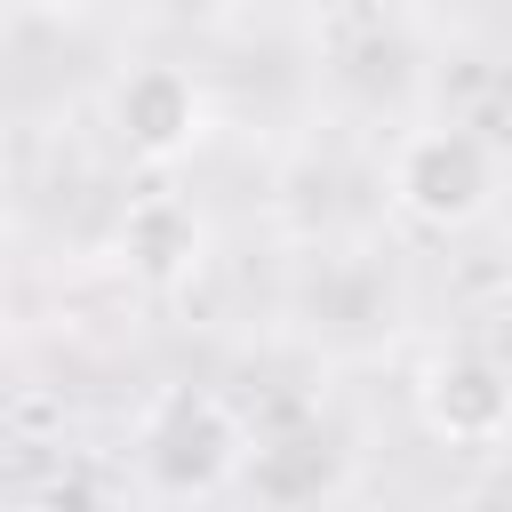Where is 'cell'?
Segmentation results:
<instances>
[{
	"label": "cell",
	"mask_w": 512,
	"mask_h": 512,
	"mask_svg": "<svg viewBox=\"0 0 512 512\" xmlns=\"http://www.w3.org/2000/svg\"><path fill=\"white\" fill-rule=\"evenodd\" d=\"M16 8H24V16H88L96 0H16Z\"/></svg>",
	"instance_id": "cell-7"
},
{
	"label": "cell",
	"mask_w": 512,
	"mask_h": 512,
	"mask_svg": "<svg viewBox=\"0 0 512 512\" xmlns=\"http://www.w3.org/2000/svg\"><path fill=\"white\" fill-rule=\"evenodd\" d=\"M416 424L440 448H496L512 440V376L488 352H432L416 368Z\"/></svg>",
	"instance_id": "cell-4"
},
{
	"label": "cell",
	"mask_w": 512,
	"mask_h": 512,
	"mask_svg": "<svg viewBox=\"0 0 512 512\" xmlns=\"http://www.w3.org/2000/svg\"><path fill=\"white\" fill-rule=\"evenodd\" d=\"M248 456H256V424L224 392H200V384L160 392L136 424V472H144V488H160L176 504H200V496L248 480Z\"/></svg>",
	"instance_id": "cell-1"
},
{
	"label": "cell",
	"mask_w": 512,
	"mask_h": 512,
	"mask_svg": "<svg viewBox=\"0 0 512 512\" xmlns=\"http://www.w3.org/2000/svg\"><path fill=\"white\" fill-rule=\"evenodd\" d=\"M328 480H336V456H328V440H312V432L256 440V456H248V488H256L272 512H304V504H320Z\"/></svg>",
	"instance_id": "cell-6"
},
{
	"label": "cell",
	"mask_w": 512,
	"mask_h": 512,
	"mask_svg": "<svg viewBox=\"0 0 512 512\" xmlns=\"http://www.w3.org/2000/svg\"><path fill=\"white\" fill-rule=\"evenodd\" d=\"M104 112H112L120 152L144 160V168H176V160H192V144L208 136V96H200V80H192L184 64H168V56L128 64V72L112 80Z\"/></svg>",
	"instance_id": "cell-3"
},
{
	"label": "cell",
	"mask_w": 512,
	"mask_h": 512,
	"mask_svg": "<svg viewBox=\"0 0 512 512\" xmlns=\"http://www.w3.org/2000/svg\"><path fill=\"white\" fill-rule=\"evenodd\" d=\"M112 248H120V264L144 280V288H184L200 264H208V216L184 200V192H168V184H152V192H136L128 208H120V232H112Z\"/></svg>",
	"instance_id": "cell-5"
},
{
	"label": "cell",
	"mask_w": 512,
	"mask_h": 512,
	"mask_svg": "<svg viewBox=\"0 0 512 512\" xmlns=\"http://www.w3.org/2000/svg\"><path fill=\"white\" fill-rule=\"evenodd\" d=\"M384 184H392V208L416 216L424 232H464L496 208L504 152L464 120H424V128H400V144L384 160Z\"/></svg>",
	"instance_id": "cell-2"
}]
</instances>
